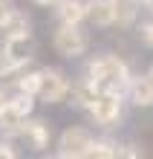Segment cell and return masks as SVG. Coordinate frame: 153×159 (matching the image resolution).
Listing matches in <instances>:
<instances>
[{"mask_svg": "<svg viewBox=\"0 0 153 159\" xmlns=\"http://www.w3.org/2000/svg\"><path fill=\"white\" fill-rule=\"evenodd\" d=\"M84 75L92 78L98 84V90H113V93H124L130 81V64L121 58V55H113V52H101V55H92V58L84 64Z\"/></svg>", "mask_w": 153, "mask_h": 159, "instance_id": "1", "label": "cell"}, {"mask_svg": "<svg viewBox=\"0 0 153 159\" xmlns=\"http://www.w3.org/2000/svg\"><path fill=\"white\" fill-rule=\"evenodd\" d=\"M124 104H127L124 93L101 90L98 96H95V101L84 110V113H87L90 125H95L98 130H116L124 121Z\"/></svg>", "mask_w": 153, "mask_h": 159, "instance_id": "2", "label": "cell"}, {"mask_svg": "<svg viewBox=\"0 0 153 159\" xmlns=\"http://www.w3.org/2000/svg\"><path fill=\"white\" fill-rule=\"evenodd\" d=\"M52 49L64 61L84 58L90 52V35L84 32V23H58V29L52 32Z\"/></svg>", "mask_w": 153, "mask_h": 159, "instance_id": "3", "label": "cell"}, {"mask_svg": "<svg viewBox=\"0 0 153 159\" xmlns=\"http://www.w3.org/2000/svg\"><path fill=\"white\" fill-rule=\"evenodd\" d=\"M70 72L61 70V67H41V78H38V93H35V101L52 107V104H64L66 96H70Z\"/></svg>", "mask_w": 153, "mask_h": 159, "instance_id": "4", "label": "cell"}, {"mask_svg": "<svg viewBox=\"0 0 153 159\" xmlns=\"http://www.w3.org/2000/svg\"><path fill=\"white\" fill-rule=\"evenodd\" d=\"M92 136H95V133H92L90 127H84V125H70L66 130H61L52 156H58V159H87L90 145H92Z\"/></svg>", "mask_w": 153, "mask_h": 159, "instance_id": "5", "label": "cell"}, {"mask_svg": "<svg viewBox=\"0 0 153 159\" xmlns=\"http://www.w3.org/2000/svg\"><path fill=\"white\" fill-rule=\"evenodd\" d=\"M17 139H23L32 151L43 153V151H49V148H52V125H49L46 119L29 116V119L20 125V130H17Z\"/></svg>", "mask_w": 153, "mask_h": 159, "instance_id": "6", "label": "cell"}, {"mask_svg": "<svg viewBox=\"0 0 153 159\" xmlns=\"http://www.w3.org/2000/svg\"><path fill=\"white\" fill-rule=\"evenodd\" d=\"M124 98H127L133 107H142V110L153 107V78L147 75V72L130 75L127 87H124Z\"/></svg>", "mask_w": 153, "mask_h": 159, "instance_id": "7", "label": "cell"}, {"mask_svg": "<svg viewBox=\"0 0 153 159\" xmlns=\"http://www.w3.org/2000/svg\"><path fill=\"white\" fill-rule=\"evenodd\" d=\"M98 93H101V90H98V84L81 72V75L70 84V96H66V101H70L75 110H87L92 101H95V96H98Z\"/></svg>", "mask_w": 153, "mask_h": 159, "instance_id": "8", "label": "cell"}, {"mask_svg": "<svg viewBox=\"0 0 153 159\" xmlns=\"http://www.w3.org/2000/svg\"><path fill=\"white\" fill-rule=\"evenodd\" d=\"M95 29H110L116 23V12H113V0H87V20Z\"/></svg>", "mask_w": 153, "mask_h": 159, "instance_id": "9", "label": "cell"}, {"mask_svg": "<svg viewBox=\"0 0 153 159\" xmlns=\"http://www.w3.org/2000/svg\"><path fill=\"white\" fill-rule=\"evenodd\" d=\"M58 23H84L87 20V0H52Z\"/></svg>", "mask_w": 153, "mask_h": 159, "instance_id": "10", "label": "cell"}, {"mask_svg": "<svg viewBox=\"0 0 153 159\" xmlns=\"http://www.w3.org/2000/svg\"><path fill=\"white\" fill-rule=\"evenodd\" d=\"M6 43V52L17 67H26V64L35 61V43H32V35H23V38H3Z\"/></svg>", "mask_w": 153, "mask_h": 159, "instance_id": "11", "label": "cell"}, {"mask_svg": "<svg viewBox=\"0 0 153 159\" xmlns=\"http://www.w3.org/2000/svg\"><path fill=\"white\" fill-rule=\"evenodd\" d=\"M0 32L3 38H23V35H32V17L23 12V9H12L9 17L0 23Z\"/></svg>", "mask_w": 153, "mask_h": 159, "instance_id": "12", "label": "cell"}, {"mask_svg": "<svg viewBox=\"0 0 153 159\" xmlns=\"http://www.w3.org/2000/svg\"><path fill=\"white\" fill-rule=\"evenodd\" d=\"M119 151H121V142L116 136H110V130H104V136H92L87 159H121Z\"/></svg>", "mask_w": 153, "mask_h": 159, "instance_id": "13", "label": "cell"}, {"mask_svg": "<svg viewBox=\"0 0 153 159\" xmlns=\"http://www.w3.org/2000/svg\"><path fill=\"white\" fill-rule=\"evenodd\" d=\"M113 12H116V23L119 29H133V23L139 20L142 3L139 0H113Z\"/></svg>", "mask_w": 153, "mask_h": 159, "instance_id": "14", "label": "cell"}, {"mask_svg": "<svg viewBox=\"0 0 153 159\" xmlns=\"http://www.w3.org/2000/svg\"><path fill=\"white\" fill-rule=\"evenodd\" d=\"M20 70L17 64L9 58V52H6V43H3V38H0V81H9L15 75V72Z\"/></svg>", "mask_w": 153, "mask_h": 159, "instance_id": "15", "label": "cell"}, {"mask_svg": "<svg viewBox=\"0 0 153 159\" xmlns=\"http://www.w3.org/2000/svg\"><path fill=\"white\" fill-rule=\"evenodd\" d=\"M133 26H136V38H139V43L147 46V49H153V17H150V20H142V23L136 20Z\"/></svg>", "mask_w": 153, "mask_h": 159, "instance_id": "16", "label": "cell"}, {"mask_svg": "<svg viewBox=\"0 0 153 159\" xmlns=\"http://www.w3.org/2000/svg\"><path fill=\"white\" fill-rule=\"evenodd\" d=\"M17 156H20V151H17L15 139L3 136V139H0V159H17Z\"/></svg>", "mask_w": 153, "mask_h": 159, "instance_id": "17", "label": "cell"}, {"mask_svg": "<svg viewBox=\"0 0 153 159\" xmlns=\"http://www.w3.org/2000/svg\"><path fill=\"white\" fill-rule=\"evenodd\" d=\"M119 156H124V159H139V156H145V151H142L136 142H121Z\"/></svg>", "mask_w": 153, "mask_h": 159, "instance_id": "18", "label": "cell"}, {"mask_svg": "<svg viewBox=\"0 0 153 159\" xmlns=\"http://www.w3.org/2000/svg\"><path fill=\"white\" fill-rule=\"evenodd\" d=\"M12 9H15V3H12V0H0V23H3L6 17H9V12H12Z\"/></svg>", "mask_w": 153, "mask_h": 159, "instance_id": "19", "label": "cell"}, {"mask_svg": "<svg viewBox=\"0 0 153 159\" xmlns=\"http://www.w3.org/2000/svg\"><path fill=\"white\" fill-rule=\"evenodd\" d=\"M9 96H12V90H9V84L3 81V84H0V107H3L6 101H9Z\"/></svg>", "mask_w": 153, "mask_h": 159, "instance_id": "20", "label": "cell"}, {"mask_svg": "<svg viewBox=\"0 0 153 159\" xmlns=\"http://www.w3.org/2000/svg\"><path fill=\"white\" fill-rule=\"evenodd\" d=\"M35 6H52V0H32Z\"/></svg>", "mask_w": 153, "mask_h": 159, "instance_id": "21", "label": "cell"}, {"mask_svg": "<svg viewBox=\"0 0 153 159\" xmlns=\"http://www.w3.org/2000/svg\"><path fill=\"white\" fill-rule=\"evenodd\" d=\"M139 3H142V6H150V3H153V0H139Z\"/></svg>", "mask_w": 153, "mask_h": 159, "instance_id": "22", "label": "cell"}, {"mask_svg": "<svg viewBox=\"0 0 153 159\" xmlns=\"http://www.w3.org/2000/svg\"><path fill=\"white\" fill-rule=\"evenodd\" d=\"M147 75H150V78H153V64H150V70H147Z\"/></svg>", "mask_w": 153, "mask_h": 159, "instance_id": "23", "label": "cell"}, {"mask_svg": "<svg viewBox=\"0 0 153 159\" xmlns=\"http://www.w3.org/2000/svg\"><path fill=\"white\" fill-rule=\"evenodd\" d=\"M150 12H153V3H150Z\"/></svg>", "mask_w": 153, "mask_h": 159, "instance_id": "24", "label": "cell"}]
</instances>
